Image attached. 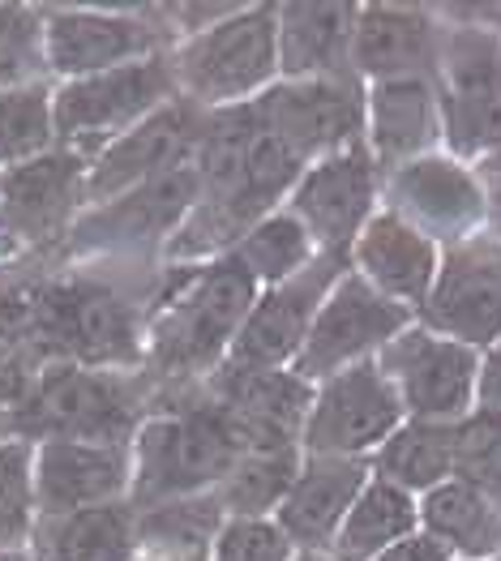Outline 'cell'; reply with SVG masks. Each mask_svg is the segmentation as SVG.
Returning <instances> with one entry per match:
<instances>
[{
	"mask_svg": "<svg viewBox=\"0 0 501 561\" xmlns=\"http://www.w3.org/2000/svg\"><path fill=\"white\" fill-rule=\"evenodd\" d=\"M172 271L177 283L159 300V313L146 330V356L163 377H215L228 365L231 343L262 287L231 257Z\"/></svg>",
	"mask_w": 501,
	"mask_h": 561,
	"instance_id": "obj_1",
	"label": "cell"
},
{
	"mask_svg": "<svg viewBox=\"0 0 501 561\" xmlns=\"http://www.w3.org/2000/svg\"><path fill=\"white\" fill-rule=\"evenodd\" d=\"M240 455L244 446L215 394L202 403L150 412L141 416L129 442V459H134L129 502L141 511L172 497L215 493Z\"/></svg>",
	"mask_w": 501,
	"mask_h": 561,
	"instance_id": "obj_2",
	"label": "cell"
},
{
	"mask_svg": "<svg viewBox=\"0 0 501 561\" xmlns=\"http://www.w3.org/2000/svg\"><path fill=\"white\" fill-rule=\"evenodd\" d=\"M177 99L202 116L249 107L278 82L274 4H240L210 31L168 47Z\"/></svg>",
	"mask_w": 501,
	"mask_h": 561,
	"instance_id": "obj_3",
	"label": "cell"
},
{
	"mask_svg": "<svg viewBox=\"0 0 501 561\" xmlns=\"http://www.w3.org/2000/svg\"><path fill=\"white\" fill-rule=\"evenodd\" d=\"M13 327L26 334L44 365H87V369H125L146 356V330L134 305L99 283H60L39 291Z\"/></svg>",
	"mask_w": 501,
	"mask_h": 561,
	"instance_id": "obj_4",
	"label": "cell"
},
{
	"mask_svg": "<svg viewBox=\"0 0 501 561\" xmlns=\"http://www.w3.org/2000/svg\"><path fill=\"white\" fill-rule=\"evenodd\" d=\"M442 13V51L433 69L442 107V146L480 163L501 146V35L463 9Z\"/></svg>",
	"mask_w": 501,
	"mask_h": 561,
	"instance_id": "obj_5",
	"label": "cell"
},
{
	"mask_svg": "<svg viewBox=\"0 0 501 561\" xmlns=\"http://www.w3.org/2000/svg\"><path fill=\"white\" fill-rule=\"evenodd\" d=\"M13 433L26 442L78 437V442H134L137 412L134 381L125 369H87V365H47L31 381L22 403L9 412Z\"/></svg>",
	"mask_w": 501,
	"mask_h": 561,
	"instance_id": "obj_6",
	"label": "cell"
},
{
	"mask_svg": "<svg viewBox=\"0 0 501 561\" xmlns=\"http://www.w3.org/2000/svg\"><path fill=\"white\" fill-rule=\"evenodd\" d=\"M52 103H56V146L94 159L141 121H150L159 107L177 103L168 51L91 78L52 82Z\"/></svg>",
	"mask_w": 501,
	"mask_h": 561,
	"instance_id": "obj_7",
	"label": "cell"
},
{
	"mask_svg": "<svg viewBox=\"0 0 501 561\" xmlns=\"http://www.w3.org/2000/svg\"><path fill=\"white\" fill-rule=\"evenodd\" d=\"M377 365L395 386L403 416L429 424H458L476 412V381H480V352L463 347L446 334L411 322L382 352Z\"/></svg>",
	"mask_w": 501,
	"mask_h": 561,
	"instance_id": "obj_8",
	"label": "cell"
},
{
	"mask_svg": "<svg viewBox=\"0 0 501 561\" xmlns=\"http://www.w3.org/2000/svg\"><path fill=\"white\" fill-rule=\"evenodd\" d=\"M172 47L168 31L150 9H82L44 4V60L47 82H73L107 73L134 60L163 56Z\"/></svg>",
	"mask_w": 501,
	"mask_h": 561,
	"instance_id": "obj_9",
	"label": "cell"
},
{
	"mask_svg": "<svg viewBox=\"0 0 501 561\" xmlns=\"http://www.w3.org/2000/svg\"><path fill=\"white\" fill-rule=\"evenodd\" d=\"M408 421L395 386L377 360L326 377L309 394L300 450L321 459H373L382 442Z\"/></svg>",
	"mask_w": 501,
	"mask_h": 561,
	"instance_id": "obj_10",
	"label": "cell"
},
{
	"mask_svg": "<svg viewBox=\"0 0 501 561\" xmlns=\"http://www.w3.org/2000/svg\"><path fill=\"white\" fill-rule=\"evenodd\" d=\"M258 121L305 168L334 150L365 141V82L339 78H278L258 103Z\"/></svg>",
	"mask_w": 501,
	"mask_h": 561,
	"instance_id": "obj_11",
	"label": "cell"
},
{
	"mask_svg": "<svg viewBox=\"0 0 501 561\" xmlns=\"http://www.w3.org/2000/svg\"><path fill=\"white\" fill-rule=\"evenodd\" d=\"M408 309H399L395 300H386L382 291H373L361 275L343 271L334 287L326 291L318 318L309 327V339L292 365V374L309 386H318L326 377L343 374L352 365L377 360V352L399 334L403 327H411Z\"/></svg>",
	"mask_w": 501,
	"mask_h": 561,
	"instance_id": "obj_12",
	"label": "cell"
},
{
	"mask_svg": "<svg viewBox=\"0 0 501 561\" xmlns=\"http://www.w3.org/2000/svg\"><path fill=\"white\" fill-rule=\"evenodd\" d=\"M382 210L399 215L442 249L485 236V193L476 163L455 159L451 150L382 172Z\"/></svg>",
	"mask_w": 501,
	"mask_h": 561,
	"instance_id": "obj_13",
	"label": "cell"
},
{
	"mask_svg": "<svg viewBox=\"0 0 501 561\" xmlns=\"http://www.w3.org/2000/svg\"><path fill=\"white\" fill-rule=\"evenodd\" d=\"M283 210L309 232L318 253H343L382 210V168L373 163L365 141L334 150L300 172Z\"/></svg>",
	"mask_w": 501,
	"mask_h": 561,
	"instance_id": "obj_14",
	"label": "cell"
},
{
	"mask_svg": "<svg viewBox=\"0 0 501 561\" xmlns=\"http://www.w3.org/2000/svg\"><path fill=\"white\" fill-rule=\"evenodd\" d=\"M348 271L343 253H318V262L309 271H300L296 279L262 287L244 327L236 334L228 352V365L236 374H262V369H292L309 327L318 318L326 291L334 287V279Z\"/></svg>",
	"mask_w": 501,
	"mask_h": 561,
	"instance_id": "obj_15",
	"label": "cell"
},
{
	"mask_svg": "<svg viewBox=\"0 0 501 561\" xmlns=\"http://www.w3.org/2000/svg\"><path fill=\"white\" fill-rule=\"evenodd\" d=\"M415 322L463 347L485 352L501 339V249L493 240H467L442 253V271L429 287Z\"/></svg>",
	"mask_w": 501,
	"mask_h": 561,
	"instance_id": "obj_16",
	"label": "cell"
},
{
	"mask_svg": "<svg viewBox=\"0 0 501 561\" xmlns=\"http://www.w3.org/2000/svg\"><path fill=\"white\" fill-rule=\"evenodd\" d=\"M91 159L56 146L31 163L0 168V232L18 244H44L73 232L87 215Z\"/></svg>",
	"mask_w": 501,
	"mask_h": 561,
	"instance_id": "obj_17",
	"label": "cell"
},
{
	"mask_svg": "<svg viewBox=\"0 0 501 561\" xmlns=\"http://www.w3.org/2000/svg\"><path fill=\"white\" fill-rule=\"evenodd\" d=\"M134 459L125 442H35V502L39 518L73 515L107 502H129Z\"/></svg>",
	"mask_w": 501,
	"mask_h": 561,
	"instance_id": "obj_18",
	"label": "cell"
},
{
	"mask_svg": "<svg viewBox=\"0 0 501 561\" xmlns=\"http://www.w3.org/2000/svg\"><path fill=\"white\" fill-rule=\"evenodd\" d=\"M197 134H202V112L197 107H189L184 99L159 107L150 121H141L137 129H129L125 138H116L107 150H99L91 159L87 210L189 163L193 150H197Z\"/></svg>",
	"mask_w": 501,
	"mask_h": 561,
	"instance_id": "obj_19",
	"label": "cell"
},
{
	"mask_svg": "<svg viewBox=\"0 0 501 561\" xmlns=\"http://www.w3.org/2000/svg\"><path fill=\"white\" fill-rule=\"evenodd\" d=\"M197 202V168L193 159L146 181V185L129 188L103 206H91L78 224H73V240L87 249H125V244H163L184 224V215Z\"/></svg>",
	"mask_w": 501,
	"mask_h": 561,
	"instance_id": "obj_20",
	"label": "cell"
},
{
	"mask_svg": "<svg viewBox=\"0 0 501 561\" xmlns=\"http://www.w3.org/2000/svg\"><path fill=\"white\" fill-rule=\"evenodd\" d=\"M442 26V13L429 4H361L352 35V73L365 87L390 78H433Z\"/></svg>",
	"mask_w": 501,
	"mask_h": 561,
	"instance_id": "obj_21",
	"label": "cell"
},
{
	"mask_svg": "<svg viewBox=\"0 0 501 561\" xmlns=\"http://www.w3.org/2000/svg\"><path fill=\"white\" fill-rule=\"evenodd\" d=\"M442 253L446 249L437 240L415 232L390 210H377L348 249V271L415 318V309L424 305L429 287L442 271Z\"/></svg>",
	"mask_w": 501,
	"mask_h": 561,
	"instance_id": "obj_22",
	"label": "cell"
},
{
	"mask_svg": "<svg viewBox=\"0 0 501 561\" xmlns=\"http://www.w3.org/2000/svg\"><path fill=\"white\" fill-rule=\"evenodd\" d=\"M365 459H321L305 455L300 471L283 497V506L274 511V523L287 531V540L296 545L300 558H326L348 511L356 506L361 489L368 484Z\"/></svg>",
	"mask_w": 501,
	"mask_h": 561,
	"instance_id": "obj_23",
	"label": "cell"
},
{
	"mask_svg": "<svg viewBox=\"0 0 501 561\" xmlns=\"http://www.w3.org/2000/svg\"><path fill=\"white\" fill-rule=\"evenodd\" d=\"M210 381L244 450L300 446V428H305L309 394H314L309 381H300L292 369H262V374L219 369Z\"/></svg>",
	"mask_w": 501,
	"mask_h": 561,
	"instance_id": "obj_24",
	"label": "cell"
},
{
	"mask_svg": "<svg viewBox=\"0 0 501 561\" xmlns=\"http://www.w3.org/2000/svg\"><path fill=\"white\" fill-rule=\"evenodd\" d=\"M365 150L382 172H395L442 146V107L433 78H390L365 87Z\"/></svg>",
	"mask_w": 501,
	"mask_h": 561,
	"instance_id": "obj_25",
	"label": "cell"
},
{
	"mask_svg": "<svg viewBox=\"0 0 501 561\" xmlns=\"http://www.w3.org/2000/svg\"><path fill=\"white\" fill-rule=\"evenodd\" d=\"M356 13H361V4H348V0L274 4L278 78H339V73H352Z\"/></svg>",
	"mask_w": 501,
	"mask_h": 561,
	"instance_id": "obj_26",
	"label": "cell"
},
{
	"mask_svg": "<svg viewBox=\"0 0 501 561\" xmlns=\"http://www.w3.org/2000/svg\"><path fill=\"white\" fill-rule=\"evenodd\" d=\"M26 561H137V506L107 502L35 523Z\"/></svg>",
	"mask_w": 501,
	"mask_h": 561,
	"instance_id": "obj_27",
	"label": "cell"
},
{
	"mask_svg": "<svg viewBox=\"0 0 501 561\" xmlns=\"http://www.w3.org/2000/svg\"><path fill=\"white\" fill-rule=\"evenodd\" d=\"M420 531L437 540L451 561H498L501 558V506L489 502L467 480H446L420 502Z\"/></svg>",
	"mask_w": 501,
	"mask_h": 561,
	"instance_id": "obj_28",
	"label": "cell"
},
{
	"mask_svg": "<svg viewBox=\"0 0 501 561\" xmlns=\"http://www.w3.org/2000/svg\"><path fill=\"white\" fill-rule=\"evenodd\" d=\"M420 531V506L415 497L368 476V484L361 489L356 506L348 511L334 545L326 561H377L382 553H390L395 545H403Z\"/></svg>",
	"mask_w": 501,
	"mask_h": 561,
	"instance_id": "obj_29",
	"label": "cell"
},
{
	"mask_svg": "<svg viewBox=\"0 0 501 561\" xmlns=\"http://www.w3.org/2000/svg\"><path fill=\"white\" fill-rule=\"evenodd\" d=\"M368 468L377 480L403 489L420 502L437 484L455 480V424L403 421L368 459Z\"/></svg>",
	"mask_w": 501,
	"mask_h": 561,
	"instance_id": "obj_30",
	"label": "cell"
},
{
	"mask_svg": "<svg viewBox=\"0 0 501 561\" xmlns=\"http://www.w3.org/2000/svg\"><path fill=\"white\" fill-rule=\"evenodd\" d=\"M224 518L228 515L215 493L141 506L137 511V558H206Z\"/></svg>",
	"mask_w": 501,
	"mask_h": 561,
	"instance_id": "obj_31",
	"label": "cell"
},
{
	"mask_svg": "<svg viewBox=\"0 0 501 561\" xmlns=\"http://www.w3.org/2000/svg\"><path fill=\"white\" fill-rule=\"evenodd\" d=\"M228 257L258 287H274V283H287L296 279L300 271H309L318 262V244L278 206V210H271L266 219H258L249 232L231 244Z\"/></svg>",
	"mask_w": 501,
	"mask_h": 561,
	"instance_id": "obj_32",
	"label": "cell"
},
{
	"mask_svg": "<svg viewBox=\"0 0 501 561\" xmlns=\"http://www.w3.org/2000/svg\"><path fill=\"white\" fill-rule=\"evenodd\" d=\"M305 450L300 446H278V450H244L228 471V480L215 489L219 506L228 518H274L283 506Z\"/></svg>",
	"mask_w": 501,
	"mask_h": 561,
	"instance_id": "obj_33",
	"label": "cell"
},
{
	"mask_svg": "<svg viewBox=\"0 0 501 561\" xmlns=\"http://www.w3.org/2000/svg\"><path fill=\"white\" fill-rule=\"evenodd\" d=\"M56 150V103L52 82H26L0 94V168L31 163Z\"/></svg>",
	"mask_w": 501,
	"mask_h": 561,
	"instance_id": "obj_34",
	"label": "cell"
},
{
	"mask_svg": "<svg viewBox=\"0 0 501 561\" xmlns=\"http://www.w3.org/2000/svg\"><path fill=\"white\" fill-rule=\"evenodd\" d=\"M39 523L35 502V442H0V553L26 558V545Z\"/></svg>",
	"mask_w": 501,
	"mask_h": 561,
	"instance_id": "obj_35",
	"label": "cell"
},
{
	"mask_svg": "<svg viewBox=\"0 0 501 561\" xmlns=\"http://www.w3.org/2000/svg\"><path fill=\"white\" fill-rule=\"evenodd\" d=\"M44 78V4H0V94Z\"/></svg>",
	"mask_w": 501,
	"mask_h": 561,
	"instance_id": "obj_36",
	"label": "cell"
},
{
	"mask_svg": "<svg viewBox=\"0 0 501 561\" xmlns=\"http://www.w3.org/2000/svg\"><path fill=\"white\" fill-rule=\"evenodd\" d=\"M455 476L501 506V412H471L455 424Z\"/></svg>",
	"mask_w": 501,
	"mask_h": 561,
	"instance_id": "obj_37",
	"label": "cell"
},
{
	"mask_svg": "<svg viewBox=\"0 0 501 561\" xmlns=\"http://www.w3.org/2000/svg\"><path fill=\"white\" fill-rule=\"evenodd\" d=\"M206 561H300L274 518H224Z\"/></svg>",
	"mask_w": 501,
	"mask_h": 561,
	"instance_id": "obj_38",
	"label": "cell"
},
{
	"mask_svg": "<svg viewBox=\"0 0 501 561\" xmlns=\"http://www.w3.org/2000/svg\"><path fill=\"white\" fill-rule=\"evenodd\" d=\"M476 176L485 193V240H493L501 249V146L476 163Z\"/></svg>",
	"mask_w": 501,
	"mask_h": 561,
	"instance_id": "obj_39",
	"label": "cell"
},
{
	"mask_svg": "<svg viewBox=\"0 0 501 561\" xmlns=\"http://www.w3.org/2000/svg\"><path fill=\"white\" fill-rule=\"evenodd\" d=\"M476 408L501 412V339L480 352V381H476Z\"/></svg>",
	"mask_w": 501,
	"mask_h": 561,
	"instance_id": "obj_40",
	"label": "cell"
},
{
	"mask_svg": "<svg viewBox=\"0 0 501 561\" xmlns=\"http://www.w3.org/2000/svg\"><path fill=\"white\" fill-rule=\"evenodd\" d=\"M377 561H451V553L437 545V540H429L424 531H415L411 540H403V545H395L390 553H382Z\"/></svg>",
	"mask_w": 501,
	"mask_h": 561,
	"instance_id": "obj_41",
	"label": "cell"
},
{
	"mask_svg": "<svg viewBox=\"0 0 501 561\" xmlns=\"http://www.w3.org/2000/svg\"><path fill=\"white\" fill-rule=\"evenodd\" d=\"M463 13H471L476 22H485V26H493L501 35V4H471V9H463Z\"/></svg>",
	"mask_w": 501,
	"mask_h": 561,
	"instance_id": "obj_42",
	"label": "cell"
},
{
	"mask_svg": "<svg viewBox=\"0 0 501 561\" xmlns=\"http://www.w3.org/2000/svg\"><path fill=\"white\" fill-rule=\"evenodd\" d=\"M9 437H18V433H13V421H9V412L0 408V442H9Z\"/></svg>",
	"mask_w": 501,
	"mask_h": 561,
	"instance_id": "obj_43",
	"label": "cell"
},
{
	"mask_svg": "<svg viewBox=\"0 0 501 561\" xmlns=\"http://www.w3.org/2000/svg\"><path fill=\"white\" fill-rule=\"evenodd\" d=\"M137 561H206V558H137Z\"/></svg>",
	"mask_w": 501,
	"mask_h": 561,
	"instance_id": "obj_44",
	"label": "cell"
},
{
	"mask_svg": "<svg viewBox=\"0 0 501 561\" xmlns=\"http://www.w3.org/2000/svg\"><path fill=\"white\" fill-rule=\"evenodd\" d=\"M300 561H326V558H300Z\"/></svg>",
	"mask_w": 501,
	"mask_h": 561,
	"instance_id": "obj_45",
	"label": "cell"
},
{
	"mask_svg": "<svg viewBox=\"0 0 501 561\" xmlns=\"http://www.w3.org/2000/svg\"><path fill=\"white\" fill-rule=\"evenodd\" d=\"M498 561H501V558H498Z\"/></svg>",
	"mask_w": 501,
	"mask_h": 561,
	"instance_id": "obj_46",
	"label": "cell"
}]
</instances>
